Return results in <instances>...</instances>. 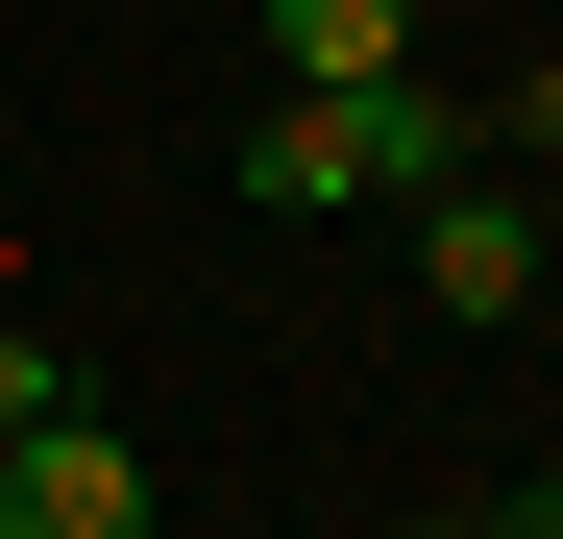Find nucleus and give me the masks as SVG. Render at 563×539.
Wrapping results in <instances>:
<instances>
[{"label": "nucleus", "mask_w": 563, "mask_h": 539, "mask_svg": "<svg viewBox=\"0 0 563 539\" xmlns=\"http://www.w3.org/2000/svg\"><path fill=\"white\" fill-rule=\"evenodd\" d=\"M441 172H465V74H295V99H269L245 123V197L269 221H367V197H441Z\"/></svg>", "instance_id": "obj_1"}, {"label": "nucleus", "mask_w": 563, "mask_h": 539, "mask_svg": "<svg viewBox=\"0 0 563 539\" xmlns=\"http://www.w3.org/2000/svg\"><path fill=\"white\" fill-rule=\"evenodd\" d=\"M393 221H417V295H441L465 343H515V319H539V270H563V245H539V197H515L490 147H465L441 197H393Z\"/></svg>", "instance_id": "obj_2"}, {"label": "nucleus", "mask_w": 563, "mask_h": 539, "mask_svg": "<svg viewBox=\"0 0 563 539\" xmlns=\"http://www.w3.org/2000/svg\"><path fill=\"white\" fill-rule=\"evenodd\" d=\"M147 515H172V466H147L99 393H49L25 441H0V539H147Z\"/></svg>", "instance_id": "obj_3"}, {"label": "nucleus", "mask_w": 563, "mask_h": 539, "mask_svg": "<svg viewBox=\"0 0 563 539\" xmlns=\"http://www.w3.org/2000/svg\"><path fill=\"white\" fill-rule=\"evenodd\" d=\"M245 25H269V74H393L417 0H245Z\"/></svg>", "instance_id": "obj_4"}, {"label": "nucleus", "mask_w": 563, "mask_h": 539, "mask_svg": "<svg viewBox=\"0 0 563 539\" xmlns=\"http://www.w3.org/2000/svg\"><path fill=\"white\" fill-rule=\"evenodd\" d=\"M465 147H490V172H563V50H515L490 99H465Z\"/></svg>", "instance_id": "obj_5"}, {"label": "nucleus", "mask_w": 563, "mask_h": 539, "mask_svg": "<svg viewBox=\"0 0 563 539\" xmlns=\"http://www.w3.org/2000/svg\"><path fill=\"white\" fill-rule=\"evenodd\" d=\"M49 393H74V343H49V319H25V295H0V441H25V417H49Z\"/></svg>", "instance_id": "obj_6"}]
</instances>
